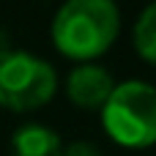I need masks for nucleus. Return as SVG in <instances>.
I'll list each match as a JSON object with an SVG mask.
<instances>
[{"instance_id":"f257e3e1","label":"nucleus","mask_w":156,"mask_h":156,"mask_svg":"<svg viewBox=\"0 0 156 156\" xmlns=\"http://www.w3.org/2000/svg\"><path fill=\"white\" fill-rule=\"evenodd\" d=\"M121 30L115 0H66L52 19V41L60 55L90 63L104 55Z\"/></svg>"},{"instance_id":"f03ea898","label":"nucleus","mask_w":156,"mask_h":156,"mask_svg":"<svg viewBox=\"0 0 156 156\" xmlns=\"http://www.w3.org/2000/svg\"><path fill=\"white\" fill-rule=\"evenodd\" d=\"M104 132L123 148H148L156 143V88L140 80L115 85L99 110Z\"/></svg>"},{"instance_id":"7ed1b4c3","label":"nucleus","mask_w":156,"mask_h":156,"mask_svg":"<svg viewBox=\"0 0 156 156\" xmlns=\"http://www.w3.org/2000/svg\"><path fill=\"white\" fill-rule=\"evenodd\" d=\"M58 88L55 69L22 49L0 52V107L30 112L44 107Z\"/></svg>"},{"instance_id":"20e7f679","label":"nucleus","mask_w":156,"mask_h":156,"mask_svg":"<svg viewBox=\"0 0 156 156\" xmlns=\"http://www.w3.org/2000/svg\"><path fill=\"white\" fill-rule=\"evenodd\" d=\"M115 90V80L96 63H80L66 80V93L80 110H101Z\"/></svg>"},{"instance_id":"39448f33","label":"nucleus","mask_w":156,"mask_h":156,"mask_svg":"<svg viewBox=\"0 0 156 156\" xmlns=\"http://www.w3.org/2000/svg\"><path fill=\"white\" fill-rule=\"evenodd\" d=\"M60 154H63L60 137L41 123H25L11 134V156H60Z\"/></svg>"},{"instance_id":"423d86ee","label":"nucleus","mask_w":156,"mask_h":156,"mask_svg":"<svg viewBox=\"0 0 156 156\" xmlns=\"http://www.w3.org/2000/svg\"><path fill=\"white\" fill-rule=\"evenodd\" d=\"M134 49L140 52L143 60L156 66V0L145 5V11L134 25Z\"/></svg>"},{"instance_id":"0eeeda50","label":"nucleus","mask_w":156,"mask_h":156,"mask_svg":"<svg viewBox=\"0 0 156 156\" xmlns=\"http://www.w3.org/2000/svg\"><path fill=\"white\" fill-rule=\"evenodd\" d=\"M60 156H101V154H99V148H96L93 143H88V140H74V143L63 145V154Z\"/></svg>"}]
</instances>
